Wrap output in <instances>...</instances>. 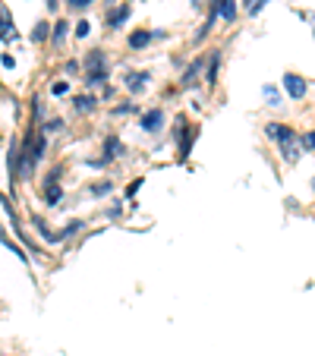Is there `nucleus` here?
<instances>
[{
  "instance_id": "f257e3e1",
  "label": "nucleus",
  "mask_w": 315,
  "mask_h": 356,
  "mask_svg": "<svg viewBox=\"0 0 315 356\" xmlns=\"http://www.w3.org/2000/svg\"><path fill=\"white\" fill-rule=\"evenodd\" d=\"M86 70H88V82H92V86H98V82L108 79V60H104L101 51H92V54H88Z\"/></svg>"
},
{
  "instance_id": "f03ea898",
  "label": "nucleus",
  "mask_w": 315,
  "mask_h": 356,
  "mask_svg": "<svg viewBox=\"0 0 315 356\" xmlns=\"http://www.w3.org/2000/svg\"><path fill=\"white\" fill-rule=\"evenodd\" d=\"M284 92H287L290 98H302V95H306V79L296 73H287L284 76Z\"/></svg>"
},
{
  "instance_id": "7ed1b4c3",
  "label": "nucleus",
  "mask_w": 315,
  "mask_h": 356,
  "mask_svg": "<svg viewBox=\"0 0 315 356\" xmlns=\"http://www.w3.org/2000/svg\"><path fill=\"white\" fill-rule=\"evenodd\" d=\"M265 133H268L271 139H277V142H290V139H293V129L284 127V123H268V127H265Z\"/></svg>"
},
{
  "instance_id": "20e7f679",
  "label": "nucleus",
  "mask_w": 315,
  "mask_h": 356,
  "mask_svg": "<svg viewBox=\"0 0 315 356\" xmlns=\"http://www.w3.org/2000/svg\"><path fill=\"white\" fill-rule=\"evenodd\" d=\"M164 123V111H148L145 117H142V129H148V133H152V129H158Z\"/></svg>"
},
{
  "instance_id": "39448f33",
  "label": "nucleus",
  "mask_w": 315,
  "mask_h": 356,
  "mask_svg": "<svg viewBox=\"0 0 315 356\" xmlns=\"http://www.w3.org/2000/svg\"><path fill=\"white\" fill-rule=\"evenodd\" d=\"M13 35H16V32H13V26H10V10L3 7V10H0V38L10 41Z\"/></svg>"
},
{
  "instance_id": "423d86ee",
  "label": "nucleus",
  "mask_w": 315,
  "mask_h": 356,
  "mask_svg": "<svg viewBox=\"0 0 315 356\" xmlns=\"http://www.w3.org/2000/svg\"><path fill=\"white\" fill-rule=\"evenodd\" d=\"M281 152H284V161H290V164L300 161V145H296L293 139H290V142H281Z\"/></svg>"
},
{
  "instance_id": "0eeeda50",
  "label": "nucleus",
  "mask_w": 315,
  "mask_h": 356,
  "mask_svg": "<svg viewBox=\"0 0 315 356\" xmlns=\"http://www.w3.org/2000/svg\"><path fill=\"white\" fill-rule=\"evenodd\" d=\"M127 19H129V7L123 3V7L117 10V13H111V16H108V26H111V29H120Z\"/></svg>"
},
{
  "instance_id": "6e6552de",
  "label": "nucleus",
  "mask_w": 315,
  "mask_h": 356,
  "mask_svg": "<svg viewBox=\"0 0 315 356\" xmlns=\"http://www.w3.org/2000/svg\"><path fill=\"white\" fill-rule=\"evenodd\" d=\"M215 10H218V16H224V19H234V16H236V3H234V0H221Z\"/></svg>"
},
{
  "instance_id": "1a4fd4ad",
  "label": "nucleus",
  "mask_w": 315,
  "mask_h": 356,
  "mask_svg": "<svg viewBox=\"0 0 315 356\" xmlns=\"http://www.w3.org/2000/svg\"><path fill=\"white\" fill-rule=\"evenodd\" d=\"M218 63H221V54H211V60H208V82H211V86H215V79H218Z\"/></svg>"
},
{
  "instance_id": "9d476101",
  "label": "nucleus",
  "mask_w": 315,
  "mask_h": 356,
  "mask_svg": "<svg viewBox=\"0 0 315 356\" xmlns=\"http://www.w3.org/2000/svg\"><path fill=\"white\" fill-rule=\"evenodd\" d=\"M148 41H152V35L148 32H133L129 35V47H145Z\"/></svg>"
},
{
  "instance_id": "9b49d317",
  "label": "nucleus",
  "mask_w": 315,
  "mask_h": 356,
  "mask_svg": "<svg viewBox=\"0 0 315 356\" xmlns=\"http://www.w3.org/2000/svg\"><path fill=\"white\" fill-rule=\"evenodd\" d=\"M92 108H95L92 95H88V98H86V95H79V98H76V111H79V114H86V111H92Z\"/></svg>"
},
{
  "instance_id": "f8f14e48",
  "label": "nucleus",
  "mask_w": 315,
  "mask_h": 356,
  "mask_svg": "<svg viewBox=\"0 0 315 356\" xmlns=\"http://www.w3.org/2000/svg\"><path fill=\"white\" fill-rule=\"evenodd\" d=\"M60 199V189H57V174L47 180V202H57Z\"/></svg>"
},
{
  "instance_id": "ddd939ff",
  "label": "nucleus",
  "mask_w": 315,
  "mask_h": 356,
  "mask_svg": "<svg viewBox=\"0 0 315 356\" xmlns=\"http://www.w3.org/2000/svg\"><path fill=\"white\" fill-rule=\"evenodd\" d=\"M199 70H202V63H193V67L186 70V76H183V86H193L195 76H199Z\"/></svg>"
},
{
  "instance_id": "4468645a",
  "label": "nucleus",
  "mask_w": 315,
  "mask_h": 356,
  "mask_svg": "<svg viewBox=\"0 0 315 356\" xmlns=\"http://www.w3.org/2000/svg\"><path fill=\"white\" fill-rule=\"evenodd\" d=\"M67 22H57L54 26V44H63V38H67Z\"/></svg>"
},
{
  "instance_id": "2eb2a0df",
  "label": "nucleus",
  "mask_w": 315,
  "mask_h": 356,
  "mask_svg": "<svg viewBox=\"0 0 315 356\" xmlns=\"http://www.w3.org/2000/svg\"><path fill=\"white\" fill-rule=\"evenodd\" d=\"M145 79H148L145 73H133V76H129V82H127V86L136 92V88H142V86H145Z\"/></svg>"
},
{
  "instance_id": "dca6fc26",
  "label": "nucleus",
  "mask_w": 315,
  "mask_h": 356,
  "mask_svg": "<svg viewBox=\"0 0 315 356\" xmlns=\"http://www.w3.org/2000/svg\"><path fill=\"white\" fill-rule=\"evenodd\" d=\"M120 142H117V139H108V158H117V155H120Z\"/></svg>"
},
{
  "instance_id": "f3484780",
  "label": "nucleus",
  "mask_w": 315,
  "mask_h": 356,
  "mask_svg": "<svg viewBox=\"0 0 315 356\" xmlns=\"http://www.w3.org/2000/svg\"><path fill=\"white\" fill-rule=\"evenodd\" d=\"M32 38H35V41H45V38H47V26H45V22H38V26H35Z\"/></svg>"
},
{
  "instance_id": "a211bd4d",
  "label": "nucleus",
  "mask_w": 315,
  "mask_h": 356,
  "mask_svg": "<svg viewBox=\"0 0 315 356\" xmlns=\"http://www.w3.org/2000/svg\"><path fill=\"white\" fill-rule=\"evenodd\" d=\"M88 32H92V26H88V22H79V26H76V35H79V38H86Z\"/></svg>"
},
{
  "instance_id": "6ab92c4d",
  "label": "nucleus",
  "mask_w": 315,
  "mask_h": 356,
  "mask_svg": "<svg viewBox=\"0 0 315 356\" xmlns=\"http://www.w3.org/2000/svg\"><path fill=\"white\" fill-rule=\"evenodd\" d=\"M67 82H54V88H51V92H54V95H67Z\"/></svg>"
},
{
  "instance_id": "aec40b11",
  "label": "nucleus",
  "mask_w": 315,
  "mask_h": 356,
  "mask_svg": "<svg viewBox=\"0 0 315 356\" xmlns=\"http://www.w3.org/2000/svg\"><path fill=\"white\" fill-rule=\"evenodd\" d=\"M302 145H306V148H315V133H309L306 139H302Z\"/></svg>"
},
{
  "instance_id": "412c9836",
  "label": "nucleus",
  "mask_w": 315,
  "mask_h": 356,
  "mask_svg": "<svg viewBox=\"0 0 315 356\" xmlns=\"http://www.w3.org/2000/svg\"><path fill=\"white\" fill-rule=\"evenodd\" d=\"M70 3H73V7H88L92 0H70Z\"/></svg>"
},
{
  "instance_id": "4be33fe9",
  "label": "nucleus",
  "mask_w": 315,
  "mask_h": 356,
  "mask_svg": "<svg viewBox=\"0 0 315 356\" xmlns=\"http://www.w3.org/2000/svg\"><path fill=\"white\" fill-rule=\"evenodd\" d=\"M211 3H215V7H218V3H221V0H211Z\"/></svg>"
}]
</instances>
